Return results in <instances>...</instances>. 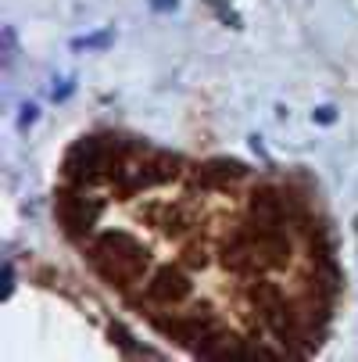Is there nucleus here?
<instances>
[{
    "instance_id": "nucleus-3",
    "label": "nucleus",
    "mask_w": 358,
    "mask_h": 362,
    "mask_svg": "<svg viewBox=\"0 0 358 362\" xmlns=\"http://www.w3.org/2000/svg\"><path fill=\"white\" fill-rule=\"evenodd\" d=\"M190 294H193V284L183 273L158 269L143 284V298H136V305H140V313L143 308H179V305L190 301Z\"/></svg>"
},
{
    "instance_id": "nucleus-4",
    "label": "nucleus",
    "mask_w": 358,
    "mask_h": 362,
    "mask_svg": "<svg viewBox=\"0 0 358 362\" xmlns=\"http://www.w3.org/2000/svg\"><path fill=\"white\" fill-rule=\"evenodd\" d=\"M251 305H254V313H258V320L265 323V327H273L283 313H290V301H287V294L276 287V284H269V280H258V284H254L251 287Z\"/></svg>"
},
{
    "instance_id": "nucleus-2",
    "label": "nucleus",
    "mask_w": 358,
    "mask_h": 362,
    "mask_svg": "<svg viewBox=\"0 0 358 362\" xmlns=\"http://www.w3.org/2000/svg\"><path fill=\"white\" fill-rule=\"evenodd\" d=\"M100 209H105V201H100V197L86 194L83 187H68V183H65V190H58V197H54L58 226H61V233H65L68 240H76V244H83V240L93 233V226H97V219H100Z\"/></svg>"
},
{
    "instance_id": "nucleus-7",
    "label": "nucleus",
    "mask_w": 358,
    "mask_h": 362,
    "mask_svg": "<svg viewBox=\"0 0 358 362\" xmlns=\"http://www.w3.org/2000/svg\"><path fill=\"white\" fill-rule=\"evenodd\" d=\"M32 119H36V105H25V112H22V119H18V122H22V126H29Z\"/></svg>"
},
{
    "instance_id": "nucleus-1",
    "label": "nucleus",
    "mask_w": 358,
    "mask_h": 362,
    "mask_svg": "<svg viewBox=\"0 0 358 362\" xmlns=\"http://www.w3.org/2000/svg\"><path fill=\"white\" fill-rule=\"evenodd\" d=\"M83 247H86V258L93 262V269L119 291H129V284L143 280L147 262H150L147 251L129 233H119V230L97 233V237L83 240Z\"/></svg>"
},
{
    "instance_id": "nucleus-5",
    "label": "nucleus",
    "mask_w": 358,
    "mask_h": 362,
    "mask_svg": "<svg viewBox=\"0 0 358 362\" xmlns=\"http://www.w3.org/2000/svg\"><path fill=\"white\" fill-rule=\"evenodd\" d=\"M244 176H247V165L233 162V158H215V162H204V165L193 169V180L204 190H222V187H229V183H237Z\"/></svg>"
},
{
    "instance_id": "nucleus-6",
    "label": "nucleus",
    "mask_w": 358,
    "mask_h": 362,
    "mask_svg": "<svg viewBox=\"0 0 358 362\" xmlns=\"http://www.w3.org/2000/svg\"><path fill=\"white\" fill-rule=\"evenodd\" d=\"M108 40H112V33H97V36H86V40H76L72 47H76V50H83V47H105Z\"/></svg>"
},
{
    "instance_id": "nucleus-8",
    "label": "nucleus",
    "mask_w": 358,
    "mask_h": 362,
    "mask_svg": "<svg viewBox=\"0 0 358 362\" xmlns=\"http://www.w3.org/2000/svg\"><path fill=\"white\" fill-rule=\"evenodd\" d=\"M316 119H319V122H333V112H330V108H323V112H316Z\"/></svg>"
}]
</instances>
